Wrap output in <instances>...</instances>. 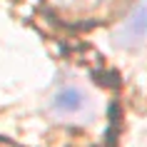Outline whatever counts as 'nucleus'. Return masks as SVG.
Listing matches in <instances>:
<instances>
[{"label": "nucleus", "instance_id": "obj_1", "mask_svg": "<svg viewBox=\"0 0 147 147\" xmlns=\"http://www.w3.org/2000/svg\"><path fill=\"white\" fill-rule=\"evenodd\" d=\"M53 112L62 120H75L90 112V95L78 85H62L53 97Z\"/></svg>", "mask_w": 147, "mask_h": 147}, {"label": "nucleus", "instance_id": "obj_2", "mask_svg": "<svg viewBox=\"0 0 147 147\" xmlns=\"http://www.w3.org/2000/svg\"><path fill=\"white\" fill-rule=\"evenodd\" d=\"M142 40H147V0H140L137 8L130 13V18L122 23L117 32V42L125 47L137 45Z\"/></svg>", "mask_w": 147, "mask_h": 147}, {"label": "nucleus", "instance_id": "obj_3", "mask_svg": "<svg viewBox=\"0 0 147 147\" xmlns=\"http://www.w3.org/2000/svg\"><path fill=\"white\" fill-rule=\"evenodd\" d=\"M53 8L70 18H92L112 5V0H50Z\"/></svg>", "mask_w": 147, "mask_h": 147}]
</instances>
